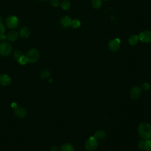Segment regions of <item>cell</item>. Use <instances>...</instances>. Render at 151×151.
Instances as JSON below:
<instances>
[{"label":"cell","instance_id":"cell-24","mask_svg":"<svg viewBox=\"0 0 151 151\" xmlns=\"http://www.w3.org/2000/svg\"><path fill=\"white\" fill-rule=\"evenodd\" d=\"M145 140H141L139 143H138V147L140 150H145Z\"/></svg>","mask_w":151,"mask_h":151},{"label":"cell","instance_id":"cell-11","mask_svg":"<svg viewBox=\"0 0 151 151\" xmlns=\"http://www.w3.org/2000/svg\"><path fill=\"white\" fill-rule=\"evenodd\" d=\"M60 22L63 27L67 28L71 25L72 19L71 18L68 16H64L61 18Z\"/></svg>","mask_w":151,"mask_h":151},{"label":"cell","instance_id":"cell-23","mask_svg":"<svg viewBox=\"0 0 151 151\" xmlns=\"http://www.w3.org/2000/svg\"><path fill=\"white\" fill-rule=\"evenodd\" d=\"M145 150L146 151H151V140H145Z\"/></svg>","mask_w":151,"mask_h":151},{"label":"cell","instance_id":"cell-31","mask_svg":"<svg viewBox=\"0 0 151 151\" xmlns=\"http://www.w3.org/2000/svg\"><path fill=\"white\" fill-rule=\"evenodd\" d=\"M52 81V79H50V80H49V81H50V82H51Z\"/></svg>","mask_w":151,"mask_h":151},{"label":"cell","instance_id":"cell-6","mask_svg":"<svg viewBox=\"0 0 151 151\" xmlns=\"http://www.w3.org/2000/svg\"><path fill=\"white\" fill-rule=\"evenodd\" d=\"M120 42L121 41L119 38H116L111 40L108 43V48L109 50L111 52L117 51L120 48Z\"/></svg>","mask_w":151,"mask_h":151},{"label":"cell","instance_id":"cell-8","mask_svg":"<svg viewBox=\"0 0 151 151\" xmlns=\"http://www.w3.org/2000/svg\"><path fill=\"white\" fill-rule=\"evenodd\" d=\"M142 94V88L139 86L133 87L130 91V96L132 99L136 100L139 99Z\"/></svg>","mask_w":151,"mask_h":151},{"label":"cell","instance_id":"cell-19","mask_svg":"<svg viewBox=\"0 0 151 151\" xmlns=\"http://www.w3.org/2000/svg\"><path fill=\"white\" fill-rule=\"evenodd\" d=\"M50 72L48 70H43L40 74V76L42 79H47L50 77Z\"/></svg>","mask_w":151,"mask_h":151},{"label":"cell","instance_id":"cell-34","mask_svg":"<svg viewBox=\"0 0 151 151\" xmlns=\"http://www.w3.org/2000/svg\"><path fill=\"white\" fill-rule=\"evenodd\" d=\"M150 140H151V139H150Z\"/></svg>","mask_w":151,"mask_h":151},{"label":"cell","instance_id":"cell-16","mask_svg":"<svg viewBox=\"0 0 151 151\" xmlns=\"http://www.w3.org/2000/svg\"><path fill=\"white\" fill-rule=\"evenodd\" d=\"M106 136V133L104 130H99L95 132L94 137L96 139H103Z\"/></svg>","mask_w":151,"mask_h":151},{"label":"cell","instance_id":"cell-25","mask_svg":"<svg viewBox=\"0 0 151 151\" xmlns=\"http://www.w3.org/2000/svg\"><path fill=\"white\" fill-rule=\"evenodd\" d=\"M50 3L52 6L57 7L60 4V0H50Z\"/></svg>","mask_w":151,"mask_h":151},{"label":"cell","instance_id":"cell-33","mask_svg":"<svg viewBox=\"0 0 151 151\" xmlns=\"http://www.w3.org/2000/svg\"><path fill=\"white\" fill-rule=\"evenodd\" d=\"M104 1H108V0H104Z\"/></svg>","mask_w":151,"mask_h":151},{"label":"cell","instance_id":"cell-10","mask_svg":"<svg viewBox=\"0 0 151 151\" xmlns=\"http://www.w3.org/2000/svg\"><path fill=\"white\" fill-rule=\"evenodd\" d=\"M14 114L17 117L23 118L26 116L27 111L24 108L18 106L17 109L14 110Z\"/></svg>","mask_w":151,"mask_h":151},{"label":"cell","instance_id":"cell-9","mask_svg":"<svg viewBox=\"0 0 151 151\" xmlns=\"http://www.w3.org/2000/svg\"><path fill=\"white\" fill-rule=\"evenodd\" d=\"M11 78L9 76L6 74H2L0 75V84L3 86H6L11 84Z\"/></svg>","mask_w":151,"mask_h":151},{"label":"cell","instance_id":"cell-29","mask_svg":"<svg viewBox=\"0 0 151 151\" xmlns=\"http://www.w3.org/2000/svg\"><path fill=\"white\" fill-rule=\"evenodd\" d=\"M11 107L15 110V109H17L18 107V104L15 103V102H14V103H12V104H11Z\"/></svg>","mask_w":151,"mask_h":151},{"label":"cell","instance_id":"cell-2","mask_svg":"<svg viewBox=\"0 0 151 151\" xmlns=\"http://www.w3.org/2000/svg\"><path fill=\"white\" fill-rule=\"evenodd\" d=\"M25 56L27 58L28 63H34L39 59L40 53L36 48H31L27 52Z\"/></svg>","mask_w":151,"mask_h":151},{"label":"cell","instance_id":"cell-26","mask_svg":"<svg viewBox=\"0 0 151 151\" xmlns=\"http://www.w3.org/2000/svg\"><path fill=\"white\" fill-rule=\"evenodd\" d=\"M5 27L2 22H0V36L4 34L5 32Z\"/></svg>","mask_w":151,"mask_h":151},{"label":"cell","instance_id":"cell-1","mask_svg":"<svg viewBox=\"0 0 151 151\" xmlns=\"http://www.w3.org/2000/svg\"><path fill=\"white\" fill-rule=\"evenodd\" d=\"M138 133L140 137L145 140H149L151 139V125L149 123L143 122L138 126Z\"/></svg>","mask_w":151,"mask_h":151},{"label":"cell","instance_id":"cell-28","mask_svg":"<svg viewBox=\"0 0 151 151\" xmlns=\"http://www.w3.org/2000/svg\"><path fill=\"white\" fill-rule=\"evenodd\" d=\"M50 151H59V149L58 147L54 146L50 148Z\"/></svg>","mask_w":151,"mask_h":151},{"label":"cell","instance_id":"cell-14","mask_svg":"<svg viewBox=\"0 0 151 151\" xmlns=\"http://www.w3.org/2000/svg\"><path fill=\"white\" fill-rule=\"evenodd\" d=\"M139 41V35H133L130 36L129 38L128 42L131 45H136V44H137L138 43Z\"/></svg>","mask_w":151,"mask_h":151},{"label":"cell","instance_id":"cell-5","mask_svg":"<svg viewBox=\"0 0 151 151\" xmlns=\"http://www.w3.org/2000/svg\"><path fill=\"white\" fill-rule=\"evenodd\" d=\"M6 26L10 29H14L17 27L18 25V19L16 16L10 15L5 20Z\"/></svg>","mask_w":151,"mask_h":151},{"label":"cell","instance_id":"cell-30","mask_svg":"<svg viewBox=\"0 0 151 151\" xmlns=\"http://www.w3.org/2000/svg\"><path fill=\"white\" fill-rule=\"evenodd\" d=\"M6 38H6V36L4 34H3V35H2L0 36V40H5L6 39Z\"/></svg>","mask_w":151,"mask_h":151},{"label":"cell","instance_id":"cell-21","mask_svg":"<svg viewBox=\"0 0 151 151\" xmlns=\"http://www.w3.org/2000/svg\"><path fill=\"white\" fill-rule=\"evenodd\" d=\"M18 62V63L21 65H25L27 63H28V60H27V58L26 57L25 55H22L17 61Z\"/></svg>","mask_w":151,"mask_h":151},{"label":"cell","instance_id":"cell-27","mask_svg":"<svg viewBox=\"0 0 151 151\" xmlns=\"http://www.w3.org/2000/svg\"><path fill=\"white\" fill-rule=\"evenodd\" d=\"M142 87L144 90H148L150 88V84L148 83L145 82L142 84Z\"/></svg>","mask_w":151,"mask_h":151},{"label":"cell","instance_id":"cell-3","mask_svg":"<svg viewBox=\"0 0 151 151\" xmlns=\"http://www.w3.org/2000/svg\"><path fill=\"white\" fill-rule=\"evenodd\" d=\"M12 51V47L11 44L7 42H2L0 43V55L8 56Z\"/></svg>","mask_w":151,"mask_h":151},{"label":"cell","instance_id":"cell-7","mask_svg":"<svg viewBox=\"0 0 151 151\" xmlns=\"http://www.w3.org/2000/svg\"><path fill=\"white\" fill-rule=\"evenodd\" d=\"M139 40L142 42L150 43L151 42V31L149 30H145L141 32L139 35Z\"/></svg>","mask_w":151,"mask_h":151},{"label":"cell","instance_id":"cell-18","mask_svg":"<svg viewBox=\"0 0 151 151\" xmlns=\"http://www.w3.org/2000/svg\"><path fill=\"white\" fill-rule=\"evenodd\" d=\"M70 2L68 0H63L60 5L64 10H68L70 7Z\"/></svg>","mask_w":151,"mask_h":151},{"label":"cell","instance_id":"cell-13","mask_svg":"<svg viewBox=\"0 0 151 151\" xmlns=\"http://www.w3.org/2000/svg\"><path fill=\"white\" fill-rule=\"evenodd\" d=\"M18 33L15 31H11L6 35L7 39L10 41H15L18 38Z\"/></svg>","mask_w":151,"mask_h":151},{"label":"cell","instance_id":"cell-12","mask_svg":"<svg viewBox=\"0 0 151 151\" xmlns=\"http://www.w3.org/2000/svg\"><path fill=\"white\" fill-rule=\"evenodd\" d=\"M31 34V30L27 27H22L19 31L20 36L23 38H27L29 37Z\"/></svg>","mask_w":151,"mask_h":151},{"label":"cell","instance_id":"cell-20","mask_svg":"<svg viewBox=\"0 0 151 151\" xmlns=\"http://www.w3.org/2000/svg\"><path fill=\"white\" fill-rule=\"evenodd\" d=\"M81 25V22L78 19H74L72 20L71 25V26L74 28H79Z\"/></svg>","mask_w":151,"mask_h":151},{"label":"cell","instance_id":"cell-22","mask_svg":"<svg viewBox=\"0 0 151 151\" xmlns=\"http://www.w3.org/2000/svg\"><path fill=\"white\" fill-rule=\"evenodd\" d=\"M24 55L22 54V52L20 51V50H15L14 51V54H13V56H14V58L15 60L18 61V60L22 55Z\"/></svg>","mask_w":151,"mask_h":151},{"label":"cell","instance_id":"cell-15","mask_svg":"<svg viewBox=\"0 0 151 151\" xmlns=\"http://www.w3.org/2000/svg\"><path fill=\"white\" fill-rule=\"evenodd\" d=\"M61 151H74L73 146L70 143H65L61 146Z\"/></svg>","mask_w":151,"mask_h":151},{"label":"cell","instance_id":"cell-32","mask_svg":"<svg viewBox=\"0 0 151 151\" xmlns=\"http://www.w3.org/2000/svg\"><path fill=\"white\" fill-rule=\"evenodd\" d=\"M39 1H45L46 0H39Z\"/></svg>","mask_w":151,"mask_h":151},{"label":"cell","instance_id":"cell-4","mask_svg":"<svg viewBox=\"0 0 151 151\" xmlns=\"http://www.w3.org/2000/svg\"><path fill=\"white\" fill-rule=\"evenodd\" d=\"M98 146V142L96 139L94 137H90L85 143L86 149L88 151H93L97 149Z\"/></svg>","mask_w":151,"mask_h":151},{"label":"cell","instance_id":"cell-17","mask_svg":"<svg viewBox=\"0 0 151 151\" xmlns=\"http://www.w3.org/2000/svg\"><path fill=\"white\" fill-rule=\"evenodd\" d=\"M91 5L94 8L99 9L102 5V0H91Z\"/></svg>","mask_w":151,"mask_h":151}]
</instances>
